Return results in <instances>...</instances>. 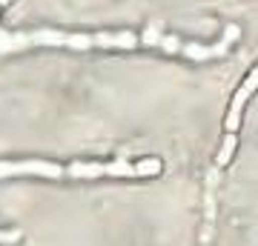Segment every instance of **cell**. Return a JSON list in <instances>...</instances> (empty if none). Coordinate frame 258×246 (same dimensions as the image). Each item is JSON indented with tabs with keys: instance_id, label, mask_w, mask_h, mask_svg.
<instances>
[{
	"instance_id": "obj_1",
	"label": "cell",
	"mask_w": 258,
	"mask_h": 246,
	"mask_svg": "<svg viewBox=\"0 0 258 246\" xmlns=\"http://www.w3.org/2000/svg\"><path fill=\"white\" fill-rule=\"evenodd\" d=\"M69 46V49H98V46H115V49H135L141 37L132 32H103V35H66V32H0V52L23 49V46Z\"/></svg>"
},
{
	"instance_id": "obj_2",
	"label": "cell",
	"mask_w": 258,
	"mask_h": 246,
	"mask_svg": "<svg viewBox=\"0 0 258 246\" xmlns=\"http://www.w3.org/2000/svg\"><path fill=\"white\" fill-rule=\"evenodd\" d=\"M12 175H40V178H63L66 169L49 160H9L0 163V178H12Z\"/></svg>"
},
{
	"instance_id": "obj_3",
	"label": "cell",
	"mask_w": 258,
	"mask_h": 246,
	"mask_svg": "<svg viewBox=\"0 0 258 246\" xmlns=\"http://www.w3.org/2000/svg\"><path fill=\"white\" fill-rule=\"evenodd\" d=\"M258 89V66L249 72V77L238 86V92H235V98H232V106H230V115H227V132H238L241 126V109H244V103H247V98L252 95V92Z\"/></svg>"
},
{
	"instance_id": "obj_4",
	"label": "cell",
	"mask_w": 258,
	"mask_h": 246,
	"mask_svg": "<svg viewBox=\"0 0 258 246\" xmlns=\"http://www.w3.org/2000/svg\"><path fill=\"white\" fill-rule=\"evenodd\" d=\"M235 143H238V137H235V132H227V137H224V146H221V152H218V157H215V166H218V169H224V166H227V163L232 160Z\"/></svg>"
},
{
	"instance_id": "obj_5",
	"label": "cell",
	"mask_w": 258,
	"mask_h": 246,
	"mask_svg": "<svg viewBox=\"0 0 258 246\" xmlns=\"http://www.w3.org/2000/svg\"><path fill=\"white\" fill-rule=\"evenodd\" d=\"M3 3H9V0H0V6H3Z\"/></svg>"
}]
</instances>
